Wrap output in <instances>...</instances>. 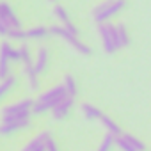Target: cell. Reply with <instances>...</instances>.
Listing matches in <instances>:
<instances>
[{"label":"cell","instance_id":"obj_1","mask_svg":"<svg viewBox=\"0 0 151 151\" xmlns=\"http://www.w3.org/2000/svg\"><path fill=\"white\" fill-rule=\"evenodd\" d=\"M66 96H68V93H66V89H64L62 84L53 86V87H50L45 93H39L37 98H36L34 109H32V116H37L39 117V116H43L46 112H52Z\"/></svg>","mask_w":151,"mask_h":151},{"label":"cell","instance_id":"obj_6","mask_svg":"<svg viewBox=\"0 0 151 151\" xmlns=\"http://www.w3.org/2000/svg\"><path fill=\"white\" fill-rule=\"evenodd\" d=\"M0 23L7 25L9 29H23L20 18L14 13V9L9 6V2H6V0L0 4Z\"/></svg>","mask_w":151,"mask_h":151},{"label":"cell","instance_id":"obj_23","mask_svg":"<svg viewBox=\"0 0 151 151\" xmlns=\"http://www.w3.org/2000/svg\"><path fill=\"white\" fill-rule=\"evenodd\" d=\"M114 144H116V137L110 135V133H107V135L103 137V140L100 142V146H98L96 151H110V149L114 147Z\"/></svg>","mask_w":151,"mask_h":151},{"label":"cell","instance_id":"obj_18","mask_svg":"<svg viewBox=\"0 0 151 151\" xmlns=\"http://www.w3.org/2000/svg\"><path fill=\"white\" fill-rule=\"evenodd\" d=\"M18 50H20V57H22V64H23V66H30V64H34L36 55H32V50H30V46H29L27 43H22Z\"/></svg>","mask_w":151,"mask_h":151},{"label":"cell","instance_id":"obj_24","mask_svg":"<svg viewBox=\"0 0 151 151\" xmlns=\"http://www.w3.org/2000/svg\"><path fill=\"white\" fill-rule=\"evenodd\" d=\"M116 146L121 149V151H135L132 146H130V142L123 137V135H119V137H116Z\"/></svg>","mask_w":151,"mask_h":151},{"label":"cell","instance_id":"obj_15","mask_svg":"<svg viewBox=\"0 0 151 151\" xmlns=\"http://www.w3.org/2000/svg\"><path fill=\"white\" fill-rule=\"evenodd\" d=\"M116 36H117V48H126L130 45V34L124 23H117L116 25Z\"/></svg>","mask_w":151,"mask_h":151},{"label":"cell","instance_id":"obj_11","mask_svg":"<svg viewBox=\"0 0 151 151\" xmlns=\"http://www.w3.org/2000/svg\"><path fill=\"white\" fill-rule=\"evenodd\" d=\"M48 62H50V53L45 46H39L36 50V59H34V68L37 71V75H43L48 69Z\"/></svg>","mask_w":151,"mask_h":151},{"label":"cell","instance_id":"obj_4","mask_svg":"<svg viewBox=\"0 0 151 151\" xmlns=\"http://www.w3.org/2000/svg\"><path fill=\"white\" fill-rule=\"evenodd\" d=\"M50 34H52V36H57V37H62L73 50H77V52L82 53V55H91V53H93V50H91L86 43H82V41L78 39V36L71 34L66 25H60V23H59V25H52V27H50Z\"/></svg>","mask_w":151,"mask_h":151},{"label":"cell","instance_id":"obj_25","mask_svg":"<svg viewBox=\"0 0 151 151\" xmlns=\"http://www.w3.org/2000/svg\"><path fill=\"white\" fill-rule=\"evenodd\" d=\"M48 2H52V4H55V2H57V0H48Z\"/></svg>","mask_w":151,"mask_h":151},{"label":"cell","instance_id":"obj_12","mask_svg":"<svg viewBox=\"0 0 151 151\" xmlns=\"http://www.w3.org/2000/svg\"><path fill=\"white\" fill-rule=\"evenodd\" d=\"M0 55H2V57H7L11 62H22L20 50L14 48L9 39H4V41H2V46H0Z\"/></svg>","mask_w":151,"mask_h":151},{"label":"cell","instance_id":"obj_7","mask_svg":"<svg viewBox=\"0 0 151 151\" xmlns=\"http://www.w3.org/2000/svg\"><path fill=\"white\" fill-rule=\"evenodd\" d=\"M30 126H32L30 117L16 119V121H6V123H0V133H2V137H9V135H14L18 132H23V130H27Z\"/></svg>","mask_w":151,"mask_h":151},{"label":"cell","instance_id":"obj_9","mask_svg":"<svg viewBox=\"0 0 151 151\" xmlns=\"http://www.w3.org/2000/svg\"><path fill=\"white\" fill-rule=\"evenodd\" d=\"M73 105H75V98H71V96H66L53 110H52V117H53V121H62V119H66L69 114H71V109H73Z\"/></svg>","mask_w":151,"mask_h":151},{"label":"cell","instance_id":"obj_19","mask_svg":"<svg viewBox=\"0 0 151 151\" xmlns=\"http://www.w3.org/2000/svg\"><path fill=\"white\" fill-rule=\"evenodd\" d=\"M62 86H64V89H66L68 96H71V98H75V96H77V93H78L77 80H75V78L71 77V75H66V77H64V80H62Z\"/></svg>","mask_w":151,"mask_h":151},{"label":"cell","instance_id":"obj_22","mask_svg":"<svg viewBox=\"0 0 151 151\" xmlns=\"http://www.w3.org/2000/svg\"><path fill=\"white\" fill-rule=\"evenodd\" d=\"M123 137L130 142V146L135 149V151H146L147 147H146V144L140 140V139H137L135 135H132V133H123Z\"/></svg>","mask_w":151,"mask_h":151},{"label":"cell","instance_id":"obj_14","mask_svg":"<svg viewBox=\"0 0 151 151\" xmlns=\"http://www.w3.org/2000/svg\"><path fill=\"white\" fill-rule=\"evenodd\" d=\"M18 82H20V80H18V77H16V75H13V73L9 75L7 78L0 80V98L4 100V98H6V96H7V94L16 87V86H18Z\"/></svg>","mask_w":151,"mask_h":151},{"label":"cell","instance_id":"obj_5","mask_svg":"<svg viewBox=\"0 0 151 151\" xmlns=\"http://www.w3.org/2000/svg\"><path fill=\"white\" fill-rule=\"evenodd\" d=\"M98 36L101 39L103 50L107 53H116L117 48V36H116V25L107 22V23H100L98 25Z\"/></svg>","mask_w":151,"mask_h":151},{"label":"cell","instance_id":"obj_13","mask_svg":"<svg viewBox=\"0 0 151 151\" xmlns=\"http://www.w3.org/2000/svg\"><path fill=\"white\" fill-rule=\"evenodd\" d=\"M80 112H82V116L86 117V119H89V121H101V117L105 116L100 109H96L94 105H91V103H82L80 105Z\"/></svg>","mask_w":151,"mask_h":151},{"label":"cell","instance_id":"obj_17","mask_svg":"<svg viewBox=\"0 0 151 151\" xmlns=\"http://www.w3.org/2000/svg\"><path fill=\"white\" fill-rule=\"evenodd\" d=\"M101 124H103V128L107 130V133H110V135H114V137H119V135H123V132H121V128H119V124L112 119V117H109L107 114L101 117Z\"/></svg>","mask_w":151,"mask_h":151},{"label":"cell","instance_id":"obj_8","mask_svg":"<svg viewBox=\"0 0 151 151\" xmlns=\"http://www.w3.org/2000/svg\"><path fill=\"white\" fill-rule=\"evenodd\" d=\"M52 139V133L48 130H43L39 132L36 137H32L23 147L22 151H48V142Z\"/></svg>","mask_w":151,"mask_h":151},{"label":"cell","instance_id":"obj_10","mask_svg":"<svg viewBox=\"0 0 151 151\" xmlns=\"http://www.w3.org/2000/svg\"><path fill=\"white\" fill-rule=\"evenodd\" d=\"M22 73H23V77H25V80H27V87H29V91L37 93L41 82H39V75H37L34 64H30V66H23V68H22Z\"/></svg>","mask_w":151,"mask_h":151},{"label":"cell","instance_id":"obj_16","mask_svg":"<svg viewBox=\"0 0 151 151\" xmlns=\"http://www.w3.org/2000/svg\"><path fill=\"white\" fill-rule=\"evenodd\" d=\"M25 32H27V39H45V37L50 36V27L36 25V27H32V29H29Z\"/></svg>","mask_w":151,"mask_h":151},{"label":"cell","instance_id":"obj_2","mask_svg":"<svg viewBox=\"0 0 151 151\" xmlns=\"http://www.w3.org/2000/svg\"><path fill=\"white\" fill-rule=\"evenodd\" d=\"M36 98H20L18 101H13L9 105H4L0 110V123L6 121H16V119H27L32 116Z\"/></svg>","mask_w":151,"mask_h":151},{"label":"cell","instance_id":"obj_20","mask_svg":"<svg viewBox=\"0 0 151 151\" xmlns=\"http://www.w3.org/2000/svg\"><path fill=\"white\" fill-rule=\"evenodd\" d=\"M53 16H55V20L60 23V25H68V23H71L69 22V14H68V11L62 7V6H53Z\"/></svg>","mask_w":151,"mask_h":151},{"label":"cell","instance_id":"obj_21","mask_svg":"<svg viewBox=\"0 0 151 151\" xmlns=\"http://www.w3.org/2000/svg\"><path fill=\"white\" fill-rule=\"evenodd\" d=\"M6 39L16 41V43H23V41L27 39V32H25V29H11V30L7 32V37H6Z\"/></svg>","mask_w":151,"mask_h":151},{"label":"cell","instance_id":"obj_3","mask_svg":"<svg viewBox=\"0 0 151 151\" xmlns=\"http://www.w3.org/2000/svg\"><path fill=\"white\" fill-rule=\"evenodd\" d=\"M124 7H126V0H103L93 9V18L98 25L107 23L110 18L117 16Z\"/></svg>","mask_w":151,"mask_h":151}]
</instances>
